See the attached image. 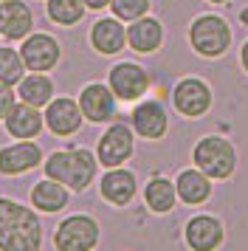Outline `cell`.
I'll return each mask as SVG.
<instances>
[{
	"label": "cell",
	"mask_w": 248,
	"mask_h": 251,
	"mask_svg": "<svg viewBox=\"0 0 248 251\" xmlns=\"http://www.w3.org/2000/svg\"><path fill=\"white\" fill-rule=\"evenodd\" d=\"M110 91L116 93V99H122V102H135V99H141L149 88V76H147V71L141 65H135V62H119L116 68H110Z\"/></svg>",
	"instance_id": "6"
},
{
	"label": "cell",
	"mask_w": 248,
	"mask_h": 251,
	"mask_svg": "<svg viewBox=\"0 0 248 251\" xmlns=\"http://www.w3.org/2000/svg\"><path fill=\"white\" fill-rule=\"evenodd\" d=\"M110 9H113V17L119 20H138L149 12V0H110Z\"/></svg>",
	"instance_id": "26"
},
{
	"label": "cell",
	"mask_w": 248,
	"mask_h": 251,
	"mask_svg": "<svg viewBox=\"0 0 248 251\" xmlns=\"http://www.w3.org/2000/svg\"><path fill=\"white\" fill-rule=\"evenodd\" d=\"M85 6L93 9V12H99V9H104V6H110V0H85Z\"/></svg>",
	"instance_id": "28"
},
{
	"label": "cell",
	"mask_w": 248,
	"mask_h": 251,
	"mask_svg": "<svg viewBox=\"0 0 248 251\" xmlns=\"http://www.w3.org/2000/svg\"><path fill=\"white\" fill-rule=\"evenodd\" d=\"M133 155V133L130 127L116 122L104 130V136L99 138V147H96V158L104 167H122L124 161Z\"/></svg>",
	"instance_id": "8"
},
{
	"label": "cell",
	"mask_w": 248,
	"mask_h": 251,
	"mask_svg": "<svg viewBox=\"0 0 248 251\" xmlns=\"http://www.w3.org/2000/svg\"><path fill=\"white\" fill-rule=\"evenodd\" d=\"M130 122H133L135 133L141 138H149V141H155L167 133V113H164L161 102H141L130 113Z\"/></svg>",
	"instance_id": "15"
},
{
	"label": "cell",
	"mask_w": 248,
	"mask_h": 251,
	"mask_svg": "<svg viewBox=\"0 0 248 251\" xmlns=\"http://www.w3.org/2000/svg\"><path fill=\"white\" fill-rule=\"evenodd\" d=\"M172 102L178 107V113L183 116H203L212 104V93L203 85L200 79H180L175 85V93H172Z\"/></svg>",
	"instance_id": "13"
},
{
	"label": "cell",
	"mask_w": 248,
	"mask_h": 251,
	"mask_svg": "<svg viewBox=\"0 0 248 251\" xmlns=\"http://www.w3.org/2000/svg\"><path fill=\"white\" fill-rule=\"evenodd\" d=\"M34 31V12L23 0H0V37L3 40H25Z\"/></svg>",
	"instance_id": "9"
},
{
	"label": "cell",
	"mask_w": 248,
	"mask_h": 251,
	"mask_svg": "<svg viewBox=\"0 0 248 251\" xmlns=\"http://www.w3.org/2000/svg\"><path fill=\"white\" fill-rule=\"evenodd\" d=\"M189 40H192V46H195L198 54H203V57H217V54H223L225 48H228L231 31H228V25L220 17L203 14V17H198L192 23Z\"/></svg>",
	"instance_id": "5"
},
{
	"label": "cell",
	"mask_w": 248,
	"mask_h": 251,
	"mask_svg": "<svg viewBox=\"0 0 248 251\" xmlns=\"http://www.w3.org/2000/svg\"><path fill=\"white\" fill-rule=\"evenodd\" d=\"M212 3H225V0H212Z\"/></svg>",
	"instance_id": "30"
},
{
	"label": "cell",
	"mask_w": 248,
	"mask_h": 251,
	"mask_svg": "<svg viewBox=\"0 0 248 251\" xmlns=\"http://www.w3.org/2000/svg\"><path fill=\"white\" fill-rule=\"evenodd\" d=\"M23 62L28 71H51L62 57V48L51 34L45 31H37V34H28L20 46Z\"/></svg>",
	"instance_id": "7"
},
{
	"label": "cell",
	"mask_w": 248,
	"mask_h": 251,
	"mask_svg": "<svg viewBox=\"0 0 248 251\" xmlns=\"http://www.w3.org/2000/svg\"><path fill=\"white\" fill-rule=\"evenodd\" d=\"M45 127L54 133V136H74L79 127H82V107L79 102L68 99V96H59V99H51L45 104Z\"/></svg>",
	"instance_id": "11"
},
{
	"label": "cell",
	"mask_w": 248,
	"mask_h": 251,
	"mask_svg": "<svg viewBox=\"0 0 248 251\" xmlns=\"http://www.w3.org/2000/svg\"><path fill=\"white\" fill-rule=\"evenodd\" d=\"M127 43V28L119 17H101L90 28V46L99 54H119Z\"/></svg>",
	"instance_id": "16"
},
{
	"label": "cell",
	"mask_w": 248,
	"mask_h": 251,
	"mask_svg": "<svg viewBox=\"0 0 248 251\" xmlns=\"http://www.w3.org/2000/svg\"><path fill=\"white\" fill-rule=\"evenodd\" d=\"M243 65H246V71H248V43H246V48H243Z\"/></svg>",
	"instance_id": "29"
},
{
	"label": "cell",
	"mask_w": 248,
	"mask_h": 251,
	"mask_svg": "<svg viewBox=\"0 0 248 251\" xmlns=\"http://www.w3.org/2000/svg\"><path fill=\"white\" fill-rule=\"evenodd\" d=\"M96 164H99V158H93L90 150L74 147V150L51 152L48 161L43 164V170H45V178L65 183L71 192H85L90 181L96 178Z\"/></svg>",
	"instance_id": "2"
},
{
	"label": "cell",
	"mask_w": 248,
	"mask_h": 251,
	"mask_svg": "<svg viewBox=\"0 0 248 251\" xmlns=\"http://www.w3.org/2000/svg\"><path fill=\"white\" fill-rule=\"evenodd\" d=\"M43 246L40 215L11 198H0V251H37Z\"/></svg>",
	"instance_id": "1"
},
{
	"label": "cell",
	"mask_w": 248,
	"mask_h": 251,
	"mask_svg": "<svg viewBox=\"0 0 248 251\" xmlns=\"http://www.w3.org/2000/svg\"><path fill=\"white\" fill-rule=\"evenodd\" d=\"M175 192L180 195L183 203H203L209 195H212V186L206 181V175L198 170H183L175 181Z\"/></svg>",
	"instance_id": "22"
},
{
	"label": "cell",
	"mask_w": 248,
	"mask_h": 251,
	"mask_svg": "<svg viewBox=\"0 0 248 251\" xmlns=\"http://www.w3.org/2000/svg\"><path fill=\"white\" fill-rule=\"evenodd\" d=\"M99 243V223L88 215L65 217L54 231V246L59 251H88Z\"/></svg>",
	"instance_id": "4"
},
{
	"label": "cell",
	"mask_w": 248,
	"mask_h": 251,
	"mask_svg": "<svg viewBox=\"0 0 248 251\" xmlns=\"http://www.w3.org/2000/svg\"><path fill=\"white\" fill-rule=\"evenodd\" d=\"M25 62H23V54L11 46H0V82L3 85H17V82L25 76Z\"/></svg>",
	"instance_id": "25"
},
{
	"label": "cell",
	"mask_w": 248,
	"mask_h": 251,
	"mask_svg": "<svg viewBox=\"0 0 248 251\" xmlns=\"http://www.w3.org/2000/svg\"><path fill=\"white\" fill-rule=\"evenodd\" d=\"M14 102H17V96H14V91H11V85H3V82H0V119L9 116V110L14 107Z\"/></svg>",
	"instance_id": "27"
},
{
	"label": "cell",
	"mask_w": 248,
	"mask_h": 251,
	"mask_svg": "<svg viewBox=\"0 0 248 251\" xmlns=\"http://www.w3.org/2000/svg\"><path fill=\"white\" fill-rule=\"evenodd\" d=\"M101 198L113 206H127L135 198V175L122 170V167H110V172L101 178L99 183Z\"/></svg>",
	"instance_id": "17"
},
{
	"label": "cell",
	"mask_w": 248,
	"mask_h": 251,
	"mask_svg": "<svg viewBox=\"0 0 248 251\" xmlns=\"http://www.w3.org/2000/svg\"><path fill=\"white\" fill-rule=\"evenodd\" d=\"M31 203L40 212H45V215H56V212H62L68 206V186L54 181V178L37 181L31 186Z\"/></svg>",
	"instance_id": "18"
},
{
	"label": "cell",
	"mask_w": 248,
	"mask_h": 251,
	"mask_svg": "<svg viewBox=\"0 0 248 251\" xmlns=\"http://www.w3.org/2000/svg\"><path fill=\"white\" fill-rule=\"evenodd\" d=\"M161 40H164V28L158 20L152 17H138L133 20V25L127 28V43L133 51L138 54H149V51H155L161 46Z\"/></svg>",
	"instance_id": "21"
},
{
	"label": "cell",
	"mask_w": 248,
	"mask_h": 251,
	"mask_svg": "<svg viewBox=\"0 0 248 251\" xmlns=\"http://www.w3.org/2000/svg\"><path fill=\"white\" fill-rule=\"evenodd\" d=\"M79 107H82V116L93 125L110 122L116 116V93L101 82H90L79 93Z\"/></svg>",
	"instance_id": "10"
},
{
	"label": "cell",
	"mask_w": 248,
	"mask_h": 251,
	"mask_svg": "<svg viewBox=\"0 0 248 251\" xmlns=\"http://www.w3.org/2000/svg\"><path fill=\"white\" fill-rule=\"evenodd\" d=\"M40 161H43V150L31 138H20L0 150V172L3 175H23V172L40 167Z\"/></svg>",
	"instance_id": "12"
},
{
	"label": "cell",
	"mask_w": 248,
	"mask_h": 251,
	"mask_svg": "<svg viewBox=\"0 0 248 251\" xmlns=\"http://www.w3.org/2000/svg\"><path fill=\"white\" fill-rule=\"evenodd\" d=\"M17 96H20V102H28L34 107H45L54 99V82L45 71H31L28 76H23L17 82Z\"/></svg>",
	"instance_id": "20"
},
{
	"label": "cell",
	"mask_w": 248,
	"mask_h": 251,
	"mask_svg": "<svg viewBox=\"0 0 248 251\" xmlns=\"http://www.w3.org/2000/svg\"><path fill=\"white\" fill-rule=\"evenodd\" d=\"M144 201L152 212L164 215V212H169V209L175 206V186H172L167 178H152L144 189Z\"/></svg>",
	"instance_id": "23"
},
{
	"label": "cell",
	"mask_w": 248,
	"mask_h": 251,
	"mask_svg": "<svg viewBox=\"0 0 248 251\" xmlns=\"http://www.w3.org/2000/svg\"><path fill=\"white\" fill-rule=\"evenodd\" d=\"M220 240H223V226L214 220V217H195L189 220V226H186V243H189L195 251H212L220 246Z\"/></svg>",
	"instance_id": "19"
},
{
	"label": "cell",
	"mask_w": 248,
	"mask_h": 251,
	"mask_svg": "<svg viewBox=\"0 0 248 251\" xmlns=\"http://www.w3.org/2000/svg\"><path fill=\"white\" fill-rule=\"evenodd\" d=\"M6 122V133L14 138H37L45 127V116L40 113V107H34L28 102H14V107L9 110Z\"/></svg>",
	"instance_id": "14"
},
{
	"label": "cell",
	"mask_w": 248,
	"mask_h": 251,
	"mask_svg": "<svg viewBox=\"0 0 248 251\" xmlns=\"http://www.w3.org/2000/svg\"><path fill=\"white\" fill-rule=\"evenodd\" d=\"M192 158L198 164V170L209 178H228L234 172V147L220 136H206L198 141V147L192 152Z\"/></svg>",
	"instance_id": "3"
},
{
	"label": "cell",
	"mask_w": 248,
	"mask_h": 251,
	"mask_svg": "<svg viewBox=\"0 0 248 251\" xmlns=\"http://www.w3.org/2000/svg\"><path fill=\"white\" fill-rule=\"evenodd\" d=\"M85 0H48L45 12L56 25H76L85 17Z\"/></svg>",
	"instance_id": "24"
}]
</instances>
